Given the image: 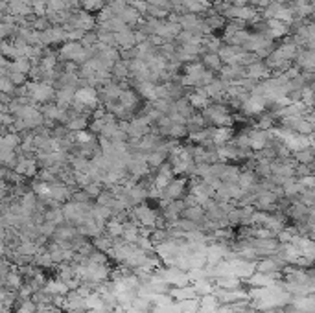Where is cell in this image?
I'll use <instances>...</instances> for the list:
<instances>
[{
	"label": "cell",
	"mask_w": 315,
	"mask_h": 313,
	"mask_svg": "<svg viewBox=\"0 0 315 313\" xmlns=\"http://www.w3.org/2000/svg\"><path fill=\"white\" fill-rule=\"evenodd\" d=\"M247 69V77H254V79H258V81H264L267 77L271 76V70L267 67V63L264 59H258V61L251 63L249 67H245Z\"/></svg>",
	"instance_id": "obj_1"
},
{
	"label": "cell",
	"mask_w": 315,
	"mask_h": 313,
	"mask_svg": "<svg viewBox=\"0 0 315 313\" xmlns=\"http://www.w3.org/2000/svg\"><path fill=\"white\" fill-rule=\"evenodd\" d=\"M199 61L205 65V69L212 70L216 74H219V70L223 69V59L219 56V52H203Z\"/></svg>",
	"instance_id": "obj_2"
},
{
	"label": "cell",
	"mask_w": 315,
	"mask_h": 313,
	"mask_svg": "<svg viewBox=\"0 0 315 313\" xmlns=\"http://www.w3.org/2000/svg\"><path fill=\"white\" fill-rule=\"evenodd\" d=\"M293 159L297 164H314L315 162V149L312 146L293 151Z\"/></svg>",
	"instance_id": "obj_3"
},
{
	"label": "cell",
	"mask_w": 315,
	"mask_h": 313,
	"mask_svg": "<svg viewBox=\"0 0 315 313\" xmlns=\"http://www.w3.org/2000/svg\"><path fill=\"white\" fill-rule=\"evenodd\" d=\"M310 4H312V7H314V11H315V0H310Z\"/></svg>",
	"instance_id": "obj_4"
}]
</instances>
